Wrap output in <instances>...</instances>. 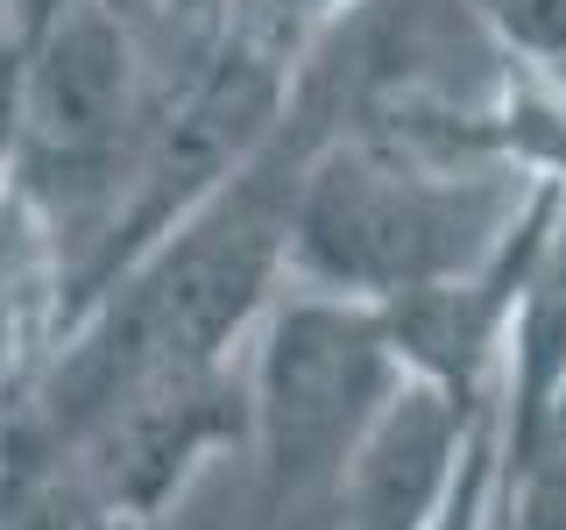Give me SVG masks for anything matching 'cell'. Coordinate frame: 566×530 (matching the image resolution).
Segmentation results:
<instances>
[{"label":"cell","instance_id":"obj_5","mask_svg":"<svg viewBox=\"0 0 566 530\" xmlns=\"http://www.w3.org/2000/svg\"><path fill=\"white\" fill-rule=\"evenodd\" d=\"M489 411H453L447 396L411 382L397 396V411L382 417V432L368 438V453L354 459L340 509H333V530H439L447 495L460 481V459H468Z\"/></svg>","mask_w":566,"mask_h":530},{"label":"cell","instance_id":"obj_8","mask_svg":"<svg viewBox=\"0 0 566 530\" xmlns=\"http://www.w3.org/2000/svg\"><path fill=\"white\" fill-rule=\"evenodd\" d=\"M495 530H566V396L495 459Z\"/></svg>","mask_w":566,"mask_h":530},{"label":"cell","instance_id":"obj_2","mask_svg":"<svg viewBox=\"0 0 566 530\" xmlns=\"http://www.w3.org/2000/svg\"><path fill=\"white\" fill-rule=\"evenodd\" d=\"M553 177L495 156H439L382 135H333L312 163L291 241V290L397 305L489 269Z\"/></svg>","mask_w":566,"mask_h":530},{"label":"cell","instance_id":"obj_11","mask_svg":"<svg viewBox=\"0 0 566 530\" xmlns=\"http://www.w3.org/2000/svg\"><path fill=\"white\" fill-rule=\"evenodd\" d=\"M29 64V0H0V177L14 163V106H22Z\"/></svg>","mask_w":566,"mask_h":530},{"label":"cell","instance_id":"obj_9","mask_svg":"<svg viewBox=\"0 0 566 530\" xmlns=\"http://www.w3.org/2000/svg\"><path fill=\"white\" fill-rule=\"evenodd\" d=\"M468 8L524 71L566 85V0H468Z\"/></svg>","mask_w":566,"mask_h":530},{"label":"cell","instance_id":"obj_6","mask_svg":"<svg viewBox=\"0 0 566 530\" xmlns=\"http://www.w3.org/2000/svg\"><path fill=\"white\" fill-rule=\"evenodd\" d=\"M71 332V269L57 234L0 177V403L22 411Z\"/></svg>","mask_w":566,"mask_h":530},{"label":"cell","instance_id":"obj_3","mask_svg":"<svg viewBox=\"0 0 566 530\" xmlns=\"http://www.w3.org/2000/svg\"><path fill=\"white\" fill-rule=\"evenodd\" d=\"M248 459L276 523H333L340 488L397 396L411 389L382 311L318 290H283L241 353Z\"/></svg>","mask_w":566,"mask_h":530},{"label":"cell","instance_id":"obj_12","mask_svg":"<svg viewBox=\"0 0 566 530\" xmlns=\"http://www.w3.org/2000/svg\"><path fill=\"white\" fill-rule=\"evenodd\" d=\"M164 14H177V22H191V29H206L212 14H220V0H156Z\"/></svg>","mask_w":566,"mask_h":530},{"label":"cell","instance_id":"obj_13","mask_svg":"<svg viewBox=\"0 0 566 530\" xmlns=\"http://www.w3.org/2000/svg\"><path fill=\"white\" fill-rule=\"evenodd\" d=\"M8 424H14V411H8V403H0V453H8Z\"/></svg>","mask_w":566,"mask_h":530},{"label":"cell","instance_id":"obj_10","mask_svg":"<svg viewBox=\"0 0 566 530\" xmlns=\"http://www.w3.org/2000/svg\"><path fill=\"white\" fill-rule=\"evenodd\" d=\"M495 459H503V432H495V411L482 417L468 459H460V481L447 495V517L439 530H495Z\"/></svg>","mask_w":566,"mask_h":530},{"label":"cell","instance_id":"obj_7","mask_svg":"<svg viewBox=\"0 0 566 530\" xmlns=\"http://www.w3.org/2000/svg\"><path fill=\"white\" fill-rule=\"evenodd\" d=\"M566 396V191L553 205V226L531 262L517 326H510V361H503V403H495V432L517 446L545 424V411Z\"/></svg>","mask_w":566,"mask_h":530},{"label":"cell","instance_id":"obj_4","mask_svg":"<svg viewBox=\"0 0 566 530\" xmlns=\"http://www.w3.org/2000/svg\"><path fill=\"white\" fill-rule=\"evenodd\" d=\"M220 453H248V375L241 361L170 368L128 389L99 424L64 446L99 530H164L170 502Z\"/></svg>","mask_w":566,"mask_h":530},{"label":"cell","instance_id":"obj_1","mask_svg":"<svg viewBox=\"0 0 566 530\" xmlns=\"http://www.w3.org/2000/svg\"><path fill=\"white\" fill-rule=\"evenodd\" d=\"M191 22L156 0H29V64L8 184L43 212L71 269V326L128 220L170 99L199 57Z\"/></svg>","mask_w":566,"mask_h":530}]
</instances>
